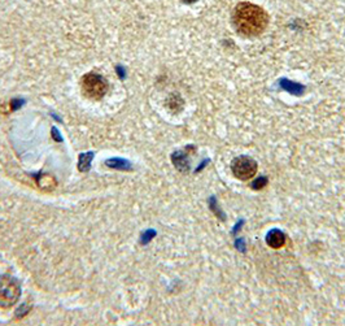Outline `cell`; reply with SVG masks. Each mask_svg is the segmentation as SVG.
<instances>
[{"label":"cell","mask_w":345,"mask_h":326,"mask_svg":"<svg viewBox=\"0 0 345 326\" xmlns=\"http://www.w3.org/2000/svg\"><path fill=\"white\" fill-rule=\"evenodd\" d=\"M231 170L238 180L248 181L257 173V163L252 157L239 156L232 160Z\"/></svg>","instance_id":"4"},{"label":"cell","mask_w":345,"mask_h":326,"mask_svg":"<svg viewBox=\"0 0 345 326\" xmlns=\"http://www.w3.org/2000/svg\"><path fill=\"white\" fill-rule=\"evenodd\" d=\"M94 159V152H87L79 155V161H78V169L81 172H89L90 170V164H91V160Z\"/></svg>","instance_id":"8"},{"label":"cell","mask_w":345,"mask_h":326,"mask_svg":"<svg viewBox=\"0 0 345 326\" xmlns=\"http://www.w3.org/2000/svg\"><path fill=\"white\" fill-rule=\"evenodd\" d=\"M231 22L235 30L246 36H260L269 24V16L265 9L256 4L243 1L234 8Z\"/></svg>","instance_id":"1"},{"label":"cell","mask_w":345,"mask_h":326,"mask_svg":"<svg viewBox=\"0 0 345 326\" xmlns=\"http://www.w3.org/2000/svg\"><path fill=\"white\" fill-rule=\"evenodd\" d=\"M266 184H267V177H260L252 182L251 187L254 188V190H260V188L265 187Z\"/></svg>","instance_id":"9"},{"label":"cell","mask_w":345,"mask_h":326,"mask_svg":"<svg viewBox=\"0 0 345 326\" xmlns=\"http://www.w3.org/2000/svg\"><path fill=\"white\" fill-rule=\"evenodd\" d=\"M81 86L86 98L93 100L103 99L109 89L107 79L97 73H87L83 75Z\"/></svg>","instance_id":"2"},{"label":"cell","mask_w":345,"mask_h":326,"mask_svg":"<svg viewBox=\"0 0 345 326\" xmlns=\"http://www.w3.org/2000/svg\"><path fill=\"white\" fill-rule=\"evenodd\" d=\"M266 243L271 248L283 247L285 243V235L283 234V231L278 230V229H273V230L267 233Z\"/></svg>","instance_id":"5"},{"label":"cell","mask_w":345,"mask_h":326,"mask_svg":"<svg viewBox=\"0 0 345 326\" xmlns=\"http://www.w3.org/2000/svg\"><path fill=\"white\" fill-rule=\"evenodd\" d=\"M109 168H114V169L120 170H131V164L126 161L124 159H109L105 163Z\"/></svg>","instance_id":"7"},{"label":"cell","mask_w":345,"mask_h":326,"mask_svg":"<svg viewBox=\"0 0 345 326\" xmlns=\"http://www.w3.org/2000/svg\"><path fill=\"white\" fill-rule=\"evenodd\" d=\"M181 1H183V3L186 4H192V3H196L197 0H181Z\"/></svg>","instance_id":"13"},{"label":"cell","mask_w":345,"mask_h":326,"mask_svg":"<svg viewBox=\"0 0 345 326\" xmlns=\"http://www.w3.org/2000/svg\"><path fill=\"white\" fill-rule=\"evenodd\" d=\"M155 235H156V231H153V230L146 231V233H144V235H143L142 243H147V242H150L151 238H153Z\"/></svg>","instance_id":"10"},{"label":"cell","mask_w":345,"mask_h":326,"mask_svg":"<svg viewBox=\"0 0 345 326\" xmlns=\"http://www.w3.org/2000/svg\"><path fill=\"white\" fill-rule=\"evenodd\" d=\"M26 307H28V305H22L21 308L17 309V317H20V319H21V317H24V316H25L26 313L29 312V311H28V312H26V309H25Z\"/></svg>","instance_id":"11"},{"label":"cell","mask_w":345,"mask_h":326,"mask_svg":"<svg viewBox=\"0 0 345 326\" xmlns=\"http://www.w3.org/2000/svg\"><path fill=\"white\" fill-rule=\"evenodd\" d=\"M21 286L11 276H0V308H11L20 299Z\"/></svg>","instance_id":"3"},{"label":"cell","mask_w":345,"mask_h":326,"mask_svg":"<svg viewBox=\"0 0 345 326\" xmlns=\"http://www.w3.org/2000/svg\"><path fill=\"white\" fill-rule=\"evenodd\" d=\"M279 85H281V87L283 90H285V91H288L289 94H293V95H303L304 91H305V86L300 85V83H296V82H292L289 81V79H281L279 81Z\"/></svg>","instance_id":"6"},{"label":"cell","mask_w":345,"mask_h":326,"mask_svg":"<svg viewBox=\"0 0 345 326\" xmlns=\"http://www.w3.org/2000/svg\"><path fill=\"white\" fill-rule=\"evenodd\" d=\"M52 133H54V138L55 139H56V141H57V142H60V141H61V138H59V137H57V135H59V133H57V130H56V129H52Z\"/></svg>","instance_id":"12"}]
</instances>
